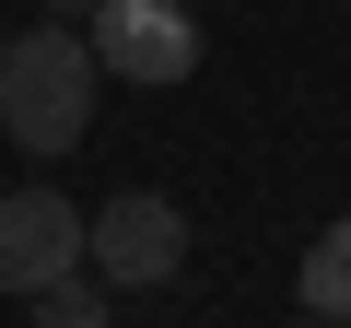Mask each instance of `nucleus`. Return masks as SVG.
Returning <instances> with one entry per match:
<instances>
[{
  "label": "nucleus",
  "instance_id": "obj_7",
  "mask_svg": "<svg viewBox=\"0 0 351 328\" xmlns=\"http://www.w3.org/2000/svg\"><path fill=\"white\" fill-rule=\"evenodd\" d=\"M47 12H59V24H82V12H94V0H47Z\"/></svg>",
  "mask_w": 351,
  "mask_h": 328
},
{
  "label": "nucleus",
  "instance_id": "obj_2",
  "mask_svg": "<svg viewBox=\"0 0 351 328\" xmlns=\"http://www.w3.org/2000/svg\"><path fill=\"white\" fill-rule=\"evenodd\" d=\"M82 270L106 293H164L176 270H188V211H176L164 188H117L94 211V235H82Z\"/></svg>",
  "mask_w": 351,
  "mask_h": 328
},
{
  "label": "nucleus",
  "instance_id": "obj_4",
  "mask_svg": "<svg viewBox=\"0 0 351 328\" xmlns=\"http://www.w3.org/2000/svg\"><path fill=\"white\" fill-rule=\"evenodd\" d=\"M94 211H71L59 188H0V293H47L82 270Z\"/></svg>",
  "mask_w": 351,
  "mask_h": 328
},
{
  "label": "nucleus",
  "instance_id": "obj_1",
  "mask_svg": "<svg viewBox=\"0 0 351 328\" xmlns=\"http://www.w3.org/2000/svg\"><path fill=\"white\" fill-rule=\"evenodd\" d=\"M94 94H106V59H94V36L82 24H24L12 47H0V129H12V152H36V164H59V152H82V129H94Z\"/></svg>",
  "mask_w": 351,
  "mask_h": 328
},
{
  "label": "nucleus",
  "instance_id": "obj_8",
  "mask_svg": "<svg viewBox=\"0 0 351 328\" xmlns=\"http://www.w3.org/2000/svg\"><path fill=\"white\" fill-rule=\"evenodd\" d=\"M281 328H339V316H281Z\"/></svg>",
  "mask_w": 351,
  "mask_h": 328
},
{
  "label": "nucleus",
  "instance_id": "obj_6",
  "mask_svg": "<svg viewBox=\"0 0 351 328\" xmlns=\"http://www.w3.org/2000/svg\"><path fill=\"white\" fill-rule=\"evenodd\" d=\"M36 328H117V293H94V281L71 270V281H47V293H36Z\"/></svg>",
  "mask_w": 351,
  "mask_h": 328
},
{
  "label": "nucleus",
  "instance_id": "obj_3",
  "mask_svg": "<svg viewBox=\"0 0 351 328\" xmlns=\"http://www.w3.org/2000/svg\"><path fill=\"white\" fill-rule=\"evenodd\" d=\"M82 36H94L106 82H141V94H164V82L199 71V12L188 0H94Z\"/></svg>",
  "mask_w": 351,
  "mask_h": 328
},
{
  "label": "nucleus",
  "instance_id": "obj_5",
  "mask_svg": "<svg viewBox=\"0 0 351 328\" xmlns=\"http://www.w3.org/2000/svg\"><path fill=\"white\" fill-rule=\"evenodd\" d=\"M293 293H304V316H339L351 328V211L304 246V270H293Z\"/></svg>",
  "mask_w": 351,
  "mask_h": 328
}]
</instances>
